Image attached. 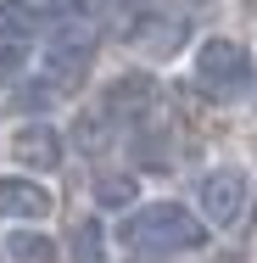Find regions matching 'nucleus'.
I'll return each instance as SVG.
<instances>
[{
  "mask_svg": "<svg viewBox=\"0 0 257 263\" xmlns=\"http://www.w3.org/2000/svg\"><path fill=\"white\" fill-rule=\"evenodd\" d=\"M117 241H129L134 252H168L173 258V252H202L212 241V230L185 202H140V208H129Z\"/></svg>",
  "mask_w": 257,
  "mask_h": 263,
  "instance_id": "f257e3e1",
  "label": "nucleus"
},
{
  "mask_svg": "<svg viewBox=\"0 0 257 263\" xmlns=\"http://www.w3.org/2000/svg\"><path fill=\"white\" fill-rule=\"evenodd\" d=\"M246 208H252V179H246V168L218 162V168H207V174H202V191H196V218H202L212 235L235 230V224L246 218Z\"/></svg>",
  "mask_w": 257,
  "mask_h": 263,
  "instance_id": "f03ea898",
  "label": "nucleus"
},
{
  "mask_svg": "<svg viewBox=\"0 0 257 263\" xmlns=\"http://www.w3.org/2000/svg\"><path fill=\"white\" fill-rule=\"evenodd\" d=\"M190 84H202L207 96H235L252 84V51L229 34H207L190 56Z\"/></svg>",
  "mask_w": 257,
  "mask_h": 263,
  "instance_id": "7ed1b4c3",
  "label": "nucleus"
},
{
  "mask_svg": "<svg viewBox=\"0 0 257 263\" xmlns=\"http://www.w3.org/2000/svg\"><path fill=\"white\" fill-rule=\"evenodd\" d=\"M95 51H101L95 23L62 17V23H56V34L45 40V51H39V62H45V79H51V84H78V79H90Z\"/></svg>",
  "mask_w": 257,
  "mask_h": 263,
  "instance_id": "20e7f679",
  "label": "nucleus"
},
{
  "mask_svg": "<svg viewBox=\"0 0 257 263\" xmlns=\"http://www.w3.org/2000/svg\"><path fill=\"white\" fill-rule=\"evenodd\" d=\"M6 152H11V162H17L23 174H56L62 157H67V140H62V129L45 123V118H23V123L6 135Z\"/></svg>",
  "mask_w": 257,
  "mask_h": 263,
  "instance_id": "39448f33",
  "label": "nucleus"
},
{
  "mask_svg": "<svg viewBox=\"0 0 257 263\" xmlns=\"http://www.w3.org/2000/svg\"><path fill=\"white\" fill-rule=\"evenodd\" d=\"M56 213L51 185H39L34 174H0V218L6 224H45Z\"/></svg>",
  "mask_w": 257,
  "mask_h": 263,
  "instance_id": "423d86ee",
  "label": "nucleus"
},
{
  "mask_svg": "<svg viewBox=\"0 0 257 263\" xmlns=\"http://www.w3.org/2000/svg\"><path fill=\"white\" fill-rule=\"evenodd\" d=\"M151 106H156V79L151 73H117V79H106L101 112L112 123H140Z\"/></svg>",
  "mask_w": 257,
  "mask_h": 263,
  "instance_id": "0eeeda50",
  "label": "nucleus"
},
{
  "mask_svg": "<svg viewBox=\"0 0 257 263\" xmlns=\"http://www.w3.org/2000/svg\"><path fill=\"white\" fill-rule=\"evenodd\" d=\"M129 40L146 56H179L185 40H190V23L185 17H168V11H146V17L129 23Z\"/></svg>",
  "mask_w": 257,
  "mask_h": 263,
  "instance_id": "6e6552de",
  "label": "nucleus"
},
{
  "mask_svg": "<svg viewBox=\"0 0 257 263\" xmlns=\"http://www.w3.org/2000/svg\"><path fill=\"white\" fill-rule=\"evenodd\" d=\"M0 252L11 263H62V241H56L45 224H11Z\"/></svg>",
  "mask_w": 257,
  "mask_h": 263,
  "instance_id": "1a4fd4ad",
  "label": "nucleus"
},
{
  "mask_svg": "<svg viewBox=\"0 0 257 263\" xmlns=\"http://www.w3.org/2000/svg\"><path fill=\"white\" fill-rule=\"evenodd\" d=\"M90 196H95L101 213H129V208H140V174L134 168H101L90 179Z\"/></svg>",
  "mask_w": 257,
  "mask_h": 263,
  "instance_id": "9d476101",
  "label": "nucleus"
},
{
  "mask_svg": "<svg viewBox=\"0 0 257 263\" xmlns=\"http://www.w3.org/2000/svg\"><path fill=\"white\" fill-rule=\"evenodd\" d=\"M112 140H117V135H112V118H106L101 106H95V112H84V118H73V146H78V152L101 157Z\"/></svg>",
  "mask_w": 257,
  "mask_h": 263,
  "instance_id": "9b49d317",
  "label": "nucleus"
},
{
  "mask_svg": "<svg viewBox=\"0 0 257 263\" xmlns=\"http://www.w3.org/2000/svg\"><path fill=\"white\" fill-rule=\"evenodd\" d=\"M28 34H34V6L0 0V45H28Z\"/></svg>",
  "mask_w": 257,
  "mask_h": 263,
  "instance_id": "f8f14e48",
  "label": "nucleus"
},
{
  "mask_svg": "<svg viewBox=\"0 0 257 263\" xmlns=\"http://www.w3.org/2000/svg\"><path fill=\"white\" fill-rule=\"evenodd\" d=\"M73 258L78 263H106V235H101V218H84L73 230Z\"/></svg>",
  "mask_w": 257,
  "mask_h": 263,
  "instance_id": "ddd939ff",
  "label": "nucleus"
},
{
  "mask_svg": "<svg viewBox=\"0 0 257 263\" xmlns=\"http://www.w3.org/2000/svg\"><path fill=\"white\" fill-rule=\"evenodd\" d=\"M28 45H0V90H17L23 73H28Z\"/></svg>",
  "mask_w": 257,
  "mask_h": 263,
  "instance_id": "4468645a",
  "label": "nucleus"
},
{
  "mask_svg": "<svg viewBox=\"0 0 257 263\" xmlns=\"http://www.w3.org/2000/svg\"><path fill=\"white\" fill-rule=\"evenodd\" d=\"M123 6H129L134 17H146V11H156V0H123Z\"/></svg>",
  "mask_w": 257,
  "mask_h": 263,
  "instance_id": "2eb2a0df",
  "label": "nucleus"
}]
</instances>
